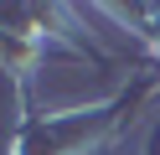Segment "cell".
<instances>
[{
    "instance_id": "277c9868",
    "label": "cell",
    "mask_w": 160,
    "mask_h": 155,
    "mask_svg": "<svg viewBox=\"0 0 160 155\" xmlns=\"http://www.w3.org/2000/svg\"><path fill=\"white\" fill-rule=\"evenodd\" d=\"M47 62V47L42 41H26V36H11V31H0V72H11L31 88V72Z\"/></svg>"
},
{
    "instance_id": "7a4b0ae2",
    "label": "cell",
    "mask_w": 160,
    "mask_h": 155,
    "mask_svg": "<svg viewBox=\"0 0 160 155\" xmlns=\"http://www.w3.org/2000/svg\"><path fill=\"white\" fill-rule=\"evenodd\" d=\"M0 31H11V36H26V41H42V47H47V36H62V41H72V52H78V57H93V62H103V57L93 52V41H88L83 31L72 26V10H67V5L0 0Z\"/></svg>"
},
{
    "instance_id": "3957f363",
    "label": "cell",
    "mask_w": 160,
    "mask_h": 155,
    "mask_svg": "<svg viewBox=\"0 0 160 155\" xmlns=\"http://www.w3.org/2000/svg\"><path fill=\"white\" fill-rule=\"evenodd\" d=\"M98 10L124 21V26H134V36L150 52V67H160V5H98Z\"/></svg>"
},
{
    "instance_id": "6da1fadb",
    "label": "cell",
    "mask_w": 160,
    "mask_h": 155,
    "mask_svg": "<svg viewBox=\"0 0 160 155\" xmlns=\"http://www.w3.org/2000/svg\"><path fill=\"white\" fill-rule=\"evenodd\" d=\"M150 93H160V67L129 78L119 93H108L103 103H88V109L42 114L31 103L21 119V134H16V155H103Z\"/></svg>"
}]
</instances>
